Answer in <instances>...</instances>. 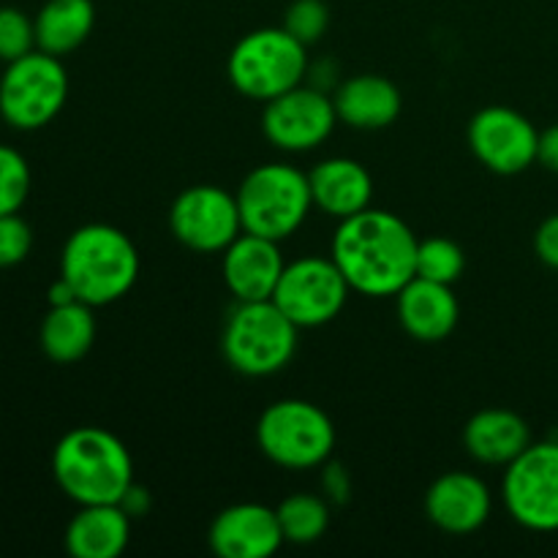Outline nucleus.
Returning a JSON list of instances; mask_svg holds the SVG:
<instances>
[{
    "label": "nucleus",
    "mask_w": 558,
    "mask_h": 558,
    "mask_svg": "<svg viewBox=\"0 0 558 558\" xmlns=\"http://www.w3.org/2000/svg\"><path fill=\"white\" fill-rule=\"evenodd\" d=\"M417 245L412 229L387 210H363L343 218L332 238V262L352 292L396 298L417 276Z\"/></svg>",
    "instance_id": "nucleus-1"
},
{
    "label": "nucleus",
    "mask_w": 558,
    "mask_h": 558,
    "mask_svg": "<svg viewBox=\"0 0 558 558\" xmlns=\"http://www.w3.org/2000/svg\"><path fill=\"white\" fill-rule=\"evenodd\" d=\"M52 477L76 505H120L134 485V461L107 428H74L54 445Z\"/></svg>",
    "instance_id": "nucleus-2"
},
{
    "label": "nucleus",
    "mask_w": 558,
    "mask_h": 558,
    "mask_svg": "<svg viewBox=\"0 0 558 558\" xmlns=\"http://www.w3.org/2000/svg\"><path fill=\"white\" fill-rule=\"evenodd\" d=\"M60 278L74 289L76 300L109 305L125 298L140 278V254L129 234L109 223H85L65 240L60 254Z\"/></svg>",
    "instance_id": "nucleus-3"
},
{
    "label": "nucleus",
    "mask_w": 558,
    "mask_h": 558,
    "mask_svg": "<svg viewBox=\"0 0 558 558\" xmlns=\"http://www.w3.org/2000/svg\"><path fill=\"white\" fill-rule=\"evenodd\" d=\"M243 232L270 240H287L298 232L314 207L308 174L289 163H265L245 174L238 189Z\"/></svg>",
    "instance_id": "nucleus-4"
},
{
    "label": "nucleus",
    "mask_w": 558,
    "mask_h": 558,
    "mask_svg": "<svg viewBox=\"0 0 558 558\" xmlns=\"http://www.w3.org/2000/svg\"><path fill=\"white\" fill-rule=\"evenodd\" d=\"M298 330L272 300L238 303L223 327V357L243 376H272L292 363Z\"/></svg>",
    "instance_id": "nucleus-5"
},
{
    "label": "nucleus",
    "mask_w": 558,
    "mask_h": 558,
    "mask_svg": "<svg viewBox=\"0 0 558 558\" xmlns=\"http://www.w3.org/2000/svg\"><path fill=\"white\" fill-rule=\"evenodd\" d=\"M287 27H259L234 44L229 54V82L254 101H272L281 93L303 85L308 52Z\"/></svg>",
    "instance_id": "nucleus-6"
},
{
    "label": "nucleus",
    "mask_w": 558,
    "mask_h": 558,
    "mask_svg": "<svg viewBox=\"0 0 558 558\" xmlns=\"http://www.w3.org/2000/svg\"><path fill=\"white\" fill-rule=\"evenodd\" d=\"M69 98V71L60 58L33 49L5 63L0 74V118L16 131H38L52 123Z\"/></svg>",
    "instance_id": "nucleus-7"
},
{
    "label": "nucleus",
    "mask_w": 558,
    "mask_h": 558,
    "mask_svg": "<svg viewBox=\"0 0 558 558\" xmlns=\"http://www.w3.org/2000/svg\"><path fill=\"white\" fill-rule=\"evenodd\" d=\"M259 450L283 469H316L336 450L332 420L316 403L287 398L262 412L256 423Z\"/></svg>",
    "instance_id": "nucleus-8"
},
{
    "label": "nucleus",
    "mask_w": 558,
    "mask_h": 558,
    "mask_svg": "<svg viewBox=\"0 0 558 558\" xmlns=\"http://www.w3.org/2000/svg\"><path fill=\"white\" fill-rule=\"evenodd\" d=\"M501 499L523 529L558 532V441L529 445L507 463Z\"/></svg>",
    "instance_id": "nucleus-9"
},
{
    "label": "nucleus",
    "mask_w": 558,
    "mask_h": 558,
    "mask_svg": "<svg viewBox=\"0 0 558 558\" xmlns=\"http://www.w3.org/2000/svg\"><path fill=\"white\" fill-rule=\"evenodd\" d=\"M352 287L338 265L322 256H305L283 267L281 281L272 292V303L300 327H322L336 319L347 305Z\"/></svg>",
    "instance_id": "nucleus-10"
},
{
    "label": "nucleus",
    "mask_w": 558,
    "mask_h": 558,
    "mask_svg": "<svg viewBox=\"0 0 558 558\" xmlns=\"http://www.w3.org/2000/svg\"><path fill=\"white\" fill-rule=\"evenodd\" d=\"M169 227L185 248L221 254L243 234L238 196L218 185H191L172 202Z\"/></svg>",
    "instance_id": "nucleus-11"
},
{
    "label": "nucleus",
    "mask_w": 558,
    "mask_h": 558,
    "mask_svg": "<svg viewBox=\"0 0 558 558\" xmlns=\"http://www.w3.org/2000/svg\"><path fill=\"white\" fill-rule=\"evenodd\" d=\"M338 112L332 98L319 87L298 85L267 101L262 131L267 140L287 153H305L319 147L332 134Z\"/></svg>",
    "instance_id": "nucleus-12"
},
{
    "label": "nucleus",
    "mask_w": 558,
    "mask_h": 558,
    "mask_svg": "<svg viewBox=\"0 0 558 558\" xmlns=\"http://www.w3.org/2000/svg\"><path fill=\"white\" fill-rule=\"evenodd\" d=\"M469 147L496 174H521L537 161L539 131L510 107H485L469 123Z\"/></svg>",
    "instance_id": "nucleus-13"
},
{
    "label": "nucleus",
    "mask_w": 558,
    "mask_h": 558,
    "mask_svg": "<svg viewBox=\"0 0 558 558\" xmlns=\"http://www.w3.org/2000/svg\"><path fill=\"white\" fill-rule=\"evenodd\" d=\"M490 490L477 474L447 472L425 494V515L447 534H472L490 518Z\"/></svg>",
    "instance_id": "nucleus-14"
},
{
    "label": "nucleus",
    "mask_w": 558,
    "mask_h": 558,
    "mask_svg": "<svg viewBox=\"0 0 558 558\" xmlns=\"http://www.w3.org/2000/svg\"><path fill=\"white\" fill-rule=\"evenodd\" d=\"M287 267L278 240L243 232L223 251V281L238 303L272 300L281 272Z\"/></svg>",
    "instance_id": "nucleus-15"
},
{
    "label": "nucleus",
    "mask_w": 558,
    "mask_h": 558,
    "mask_svg": "<svg viewBox=\"0 0 558 558\" xmlns=\"http://www.w3.org/2000/svg\"><path fill=\"white\" fill-rule=\"evenodd\" d=\"M207 537L221 558H267L283 543L276 510L251 501L218 512Z\"/></svg>",
    "instance_id": "nucleus-16"
},
{
    "label": "nucleus",
    "mask_w": 558,
    "mask_h": 558,
    "mask_svg": "<svg viewBox=\"0 0 558 558\" xmlns=\"http://www.w3.org/2000/svg\"><path fill=\"white\" fill-rule=\"evenodd\" d=\"M398 298V322L403 330L423 343H439L458 327V298L447 283L414 276Z\"/></svg>",
    "instance_id": "nucleus-17"
},
{
    "label": "nucleus",
    "mask_w": 558,
    "mask_h": 558,
    "mask_svg": "<svg viewBox=\"0 0 558 558\" xmlns=\"http://www.w3.org/2000/svg\"><path fill=\"white\" fill-rule=\"evenodd\" d=\"M311 196L319 210L332 218H349L368 210L374 199V180L354 158H327L308 174Z\"/></svg>",
    "instance_id": "nucleus-18"
},
{
    "label": "nucleus",
    "mask_w": 558,
    "mask_h": 558,
    "mask_svg": "<svg viewBox=\"0 0 558 558\" xmlns=\"http://www.w3.org/2000/svg\"><path fill=\"white\" fill-rule=\"evenodd\" d=\"M338 120L357 131L387 129L401 114V90L387 76L357 74L332 96Z\"/></svg>",
    "instance_id": "nucleus-19"
},
{
    "label": "nucleus",
    "mask_w": 558,
    "mask_h": 558,
    "mask_svg": "<svg viewBox=\"0 0 558 558\" xmlns=\"http://www.w3.org/2000/svg\"><path fill=\"white\" fill-rule=\"evenodd\" d=\"M463 445L474 461L507 466L532 445V430L526 420L510 409H483L466 423Z\"/></svg>",
    "instance_id": "nucleus-20"
},
{
    "label": "nucleus",
    "mask_w": 558,
    "mask_h": 558,
    "mask_svg": "<svg viewBox=\"0 0 558 558\" xmlns=\"http://www.w3.org/2000/svg\"><path fill=\"white\" fill-rule=\"evenodd\" d=\"M131 537V515L120 505H82L65 529L74 558H118Z\"/></svg>",
    "instance_id": "nucleus-21"
},
{
    "label": "nucleus",
    "mask_w": 558,
    "mask_h": 558,
    "mask_svg": "<svg viewBox=\"0 0 558 558\" xmlns=\"http://www.w3.org/2000/svg\"><path fill=\"white\" fill-rule=\"evenodd\" d=\"M96 341V319H93V305L82 300H71L63 305H49L47 316L38 330L41 352L52 363L71 365L85 357Z\"/></svg>",
    "instance_id": "nucleus-22"
},
{
    "label": "nucleus",
    "mask_w": 558,
    "mask_h": 558,
    "mask_svg": "<svg viewBox=\"0 0 558 558\" xmlns=\"http://www.w3.org/2000/svg\"><path fill=\"white\" fill-rule=\"evenodd\" d=\"M33 22H36V47L54 58H63L87 41L96 25V5L93 0H47Z\"/></svg>",
    "instance_id": "nucleus-23"
},
{
    "label": "nucleus",
    "mask_w": 558,
    "mask_h": 558,
    "mask_svg": "<svg viewBox=\"0 0 558 558\" xmlns=\"http://www.w3.org/2000/svg\"><path fill=\"white\" fill-rule=\"evenodd\" d=\"M278 523H281L283 543L311 545L325 537L330 526V507L325 499L314 494H292L276 507Z\"/></svg>",
    "instance_id": "nucleus-24"
},
{
    "label": "nucleus",
    "mask_w": 558,
    "mask_h": 558,
    "mask_svg": "<svg viewBox=\"0 0 558 558\" xmlns=\"http://www.w3.org/2000/svg\"><path fill=\"white\" fill-rule=\"evenodd\" d=\"M466 267V256H463L461 245L456 240L447 238H428L420 240L417 245V276L428 278L436 283H452L463 276Z\"/></svg>",
    "instance_id": "nucleus-25"
},
{
    "label": "nucleus",
    "mask_w": 558,
    "mask_h": 558,
    "mask_svg": "<svg viewBox=\"0 0 558 558\" xmlns=\"http://www.w3.org/2000/svg\"><path fill=\"white\" fill-rule=\"evenodd\" d=\"M31 196V167L25 156L9 145H0V216L20 213Z\"/></svg>",
    "instance_id": "nucleus-26"
},
{
    "label": "nucleus",
    "mask_w": 558,
    "mask_h": 558,
    "mask_svg": "<svg viewBox=\"0 0 558 558\" xmlns=\"http://www.w3.org/2000/svg\"><path fill=\"white\" fill-rule=\"evenodd\" d=\"M36 47V22L16 5H0V60L22 58Z\"/></svg>",
    "instance_id": "nucleus-27"
},
{
    "label": "nucleus",
    "mask_w": 558,
    "mask_h": 558,
    "mask_svg": "<svg viewBox=\"0 0 558 558\" xmlns=\"http://www.w3.org/2000/svg\"><path fill=\"white\" fill-rule=\"evenodd\" d=\"M327 25H330V9L325 5V0H294L287 9V20H283V27L305 47L319 41Z\"/></svg>",
    "instance_id": "nucleus-28"
},
{
    "label": "nucleus",
    "mask_w": 558,
    "mask_h": 558,
    "mask_svg": "<svg viewBox=\"0 0 558 558\" xmlns=\"http://www.w3.org/2000/svg\"><path fill=\"white\" fill-rule=\"evenodd\" d=\"M33 248V232L20 213L0 216V267H14L27 259Z\"/></svg>",
    "instance_id": "nucleus-29"
},
{
    "label": "nucleus",
    "mask_w": 558,
    "mask_h": 558,
    "mask_svg": "<svg viewBox=\"0 0 558 558\" xmlns=\"http://www.w3.org/2000/svg\"><path fill=\"white\" fill-rule=\"evenodd\" d=\"M534 251L545 265L558 270V213L539 223L537 234H534Z\"/></svg>",
    "instance_id": "nucleus-30"
},
{
    "label": "nucleus",
    "mask_w": 558,
    "mask_h": 558,
    "mask_svg": "<svg viewBox=\"0 0 558 558\" xmlns=\"http://www.w3.org/2000/svg\"><path fill=\"white\" fill-rule=\"evenodd\" d=\"M537 161L545 169H550V172H558V125H550V129H545L539 134Z\"/></svg>",
    "instance_id": "nucleus-31"
},
{
    "label": "nucleus",
    "mask_w": 558,
    "mask_h": 558,
    "mask_svg": "<svg viewBox=\"0 0 558 558\" xmlns=\"http://www.w3.org/2000/svg\"><path fill=\"white\" fill-rule=\"evenodd\" d=\"M120 507H123L131 518H136V515H142L147 507H150V496H147V490L140 488V485H131L129 494L120 499Z\"/></svg>",
    "instance_id": "nucleus-32"
},
{
    "label": "nucleus",
    "mask_w": 558,
    "mask_h": 558,
    "mask_svg": "<svg viewBox=\"0 0 558 558\" xmlns=\"http://www.w3.org/2000/svg\"><path fill=\"white\" fill-rule=\"evenodd\" d=\"M325 488L330 490L332 496H336L338 501H343L349 496V483H347V477H343L341 474V469H327L325 472Z\"/></svg>",
    "instance_id": "nucleus-33"
},
{
    "label": "nucleus",
    "mask_w": 558,
    "mask_h": 558,
    "mask_svg": "<svg viewBox=\"0 0 558 558\" xmlns=\"http://www.w3.org/2000/svg\"><path fill=\"white\" fill-rule=\"evenodd\" d=\"M71 300H76L74 289H71L63 278H58V281L49 287V305H63V303H71Z\"/></svg>",
    "instance_id": "nucleus-34"
}]
</instances>
